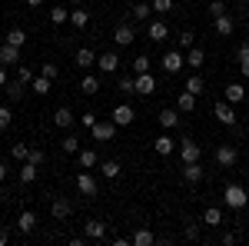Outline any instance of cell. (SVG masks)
I'll list each match as a JSON object with an SVG mask.
<instances>
[{
	"instance_id": "1",
	"label": "cell",
	"mask_w": 249,
	"mask_h": 246,
	"mask_svg": "<svg viewBox=\"0 0 249 246\" xmlns=\"http://www.w3.org/2000/svg\"><path fill=\"white\" fill-rule=\"evenodd\" d=\"M223 203H226L230 209H246L249 189H243L239 183H226V189H223Z\"/></svg>"
},
{
	"instance_id": "2",
	"label": "cell",
	"mask_w": 249,
	"mask_h": 246,
	"mask_svg": "<svg viewBox=\"0 0 249 246\" xmlns=\"http://www.w3.org/2000/svg\"><path fill=\"white\" fill-rule=\"evenodd\" d=\"M90 136H93L96 143H110L116 136V123L113 120H96L93 127H90Z\"/></svg>"
},
{
	"instance_id": "3",
	"label": "cell",
	"mask_w": 249,
	"mask_h": 246,
	"mask_svg": "<svg viewBox=\"0 0 249 246\" xmlns=\"http://www.w3.org/2000/svg\"><path fill=\"white\" fill-rule=\"evenodd\" d=\"M160 63H163V70H166V76H173V74H179V70L186 67V57H183L179 50H166Z\"/></svg>"
},
{
	"instance_id": "4",
	"label": "cell",
	"mask_w": 249,
	"mask_h": 246,
	"mask_svg": "<svg viewBox=\"0 0 249 246\" xmlns=\"http://www.w3.org/2000/svg\"><path fill=\"white\" fill-rule=\"evenodd\" d=\"M213 114H216V120H219L223 127H236V110H232V103H230V100H216Z\"/></svg>"
},
{
	"instance_id": "5",
	"label": "cell",
	"mask_w": 249,
	"mask_h": 246,
	"mask_svg": "<svg viewBox=\"0 0 249 246\" xmlns=\"http://www.w3.org/2000/svg\"><path fill=\"white\" fill-rule=\"evenodd\" d=\"M236 160H239V153H236V147H232V143H223V147H216V163H219L223 170L236 167Z\"/></svg>"
},
{
	"instance_id": "6",
	"label": "cell",
	"mask_w": 249,
	"mask_h": 246,
	"mask_svg": "<svg viewBox=\"0 0 249 246\" xmlns=\"http://www.w3.org/2000/svg\"><path fill=\"white\" fill-rule=\"evenodd\" d=\"M77 189L87 196V200H93L96 193H100V183H96L93 173H80V176H77Z\"/></svg>"
},
{
	"instance_id": "7",
	"label": "cell",
	"mask_w": 249,
	"mask_h": 246,
	"mask_svg": "<svg viewBox=\"0 0 249 246\" xmlns=\"http://www.w3.org/2000/svg\"><path fill=\"white\" fill-rule=\"evenodd\" d=\"M110 120H113L116 127H130V123L136 120V114H133V107H130V103H120V107H113Z\"/></svg>"
},
{
	"instance_id": "8",
	"label": "cell",
	"mask_w": 249,
	"mask_h": 246,
	"mask_svg": "<svg viewBox=\"0 0 249 246\" xmlns=\"http://www.w3.org/2000/svg\"><path fill=\"white\" fill-rule=\"evenodd\" d=\"M199 143H196V140H190V136H186V140H179V156H183V163H196V160H199Z\"/></svg>"
},
{
	"instance_id": "9",
	"label": "cell",
	"mask_w": 249,
	"mask_h": 246,
	"mask_svg": "<svg viewBox=\"0 0 249 246\" xmlns=\"http://www.w3.org/2000/svg\"><path fill=\"white\" fill-rule=\"evenodd\" d=\"M130 17L140 20V23H146V20L153 17V3H146V0H133V7H130Z\"/></svg>"
},
{
	"instance_id": "10",
	"label": "cell",
	"mask_w": 249,
	"mask_h": 246,
	"mask_svg": "<svg viewBox=\"0 0 249 246\" xmlns=\"http://www.w3.org/2000/svg\"><path fill=\"white\" fill-rule=\"evenodd\" d=\"M113 40H116V47H130V43L136 40L133 27H130V23H116V30H113Z\"/></svg>"
},
{
	"instance_id": "11",
	"label": "cell",
	"mask_w": 249,
	"mask_h": 246,
	"mask_svg": "<svg viewBox=\"0 0 249 246\" xmlns=\"http://www.w3.org/2000/svg\"><path fill=\"white\" fill-rule=\"evenodd\" d=\"M136 94H143V96L156 94V80H153L150 70H146V74H136Z\"/></svg>"
},
{
	"instance_id": "12",
	"label": "cell",
	"mask_w": 249,
	"mask_h": 246,
	"mask_svg": "<svg viewBox=\"0 0 249 246\" xmlns=\"http://www.w3.org/2000/svg\"><path fill=\"white\" fill-rule=\"evenodd\" d=\"M166 34H170V27H166L163 20H150V27H146V37L153 40V43H163V40H166Z\"/></svg>"
},
{
	"instance_id": "13",
	"label": "cell",
	"mask_w": 249,
	"mask_h": 246,
	"mask_svg": "<svg viewBox=\"0 0 249 246\" xmlns=\"http://www.w3.org/2000/svg\"><path fill=\"white\" fill-rule=\"evenodd\" d=\"M83 236H87V240H107V223H103V220H90V223L83 227Z\"/></svg>"
},
{
	"instance_id": "14",
	"label": "cell",
	"mask_w": 249,
	"mask_h": 246,
	"mask_svg": "<svg viewBox=\"0 0 249 246\" xmlns=\"http://www.w3.org/2000/svg\"><path fill=\"white\" fill-rule=\"evenodd\" d=\"M96 67H100L103 74H116V67H120V57H116L113 50H110V54H100V57H96Z\"/></svg>"
},
{
	"instance_id": "15",
	"label": "cell",
	"mask_w": 249,
	"mask_h": 246,
	"mask_svg": "<svg viewBox=\"0 0 249 246\" xmlns=\"http://www.w3.org/2000/svg\"><path fill=\"white\" fill-rule=\"evenodd\" d=\"M213 23H216V34H219V37H232V30H236V20H232L230 14H223V17H216Z\"/></svg>"
},
{
	"instance_id": "16",
	"label": "cell",
	"mask_w": 249,
	"mask_h": 246,
	"mask_svg": "<svg viewBox=\"0 0 249 246\" xmlns=\"http://www.w3.org/2000/svg\"><path fill=\"white\" fill-rule=\"evenodd\" d=\"M0 63H3V67H7V63H20V47H14V43L3 40V47H0Z\"/></svg>"
},
{
	"instance_id": "17",
	"label": "cell",
	"mask_w": 249,
	"mask_h": 246,
	"mask_svg": "<svg viewBox=\"0 0 249 246\" xmlns=\"http://www.w3.org/2000/svg\"><path fill=\"white\" fill-rule=\"evenodd\" d=\"M183 180H186V183H203V167H199V160H196V163H183Z\"/></svg>"
},
{
	"instance_id": "18",
	"label": "cell",
	"mask_w": 249,
	"mask_h": 246,
	"mask_svg": "<svg viewBox=\"0 0 249 246\" xmlns=\"http://www.w3.org/2000/svg\"><path fill=\"white\" fill-rule=\"evenodd\" d=\"M223 100H230V103H243V100H246V87H243V83H226Z\"/></svg>"
},
{
	"instance_id": "19",
	"label": "cell",
	"mask_w": 249,
	"mask_h": 246,
	"mask_svg": "<svg viewBox=\"0 0 249 246\" xmlns=\"http://www.w3.org/2000/svg\"><path fill=\"white\" fill-rule=\"evenodd\" d=\"M73 60H77V67H83V70H90V67L96 63V54L90 50V47H80L77 54H73Z\"/></svg>"
},
{
	"instance_id": "20",
	"label": "cell",
	"mask_w": 249,
	"mask_h": 246,
	"mask_svg": "<svg viewBox=\"0 0 249 246\" xmlns=\"http://www.w3.org/2000/svg\"><path fill=\"white\" fill-rule=\"evenodd\" d=\"M17 229L20 233H34V229H37V216H34L30 209H23V213L17 216Z\"/></svg>"
},
{
	"instance_id": "21",
	"label": "cell",
	"mask_w": 249,
	"mask_h": 246,
	"mask_svg": "<svg viewBox=\"0 0 249 246\" xmlns=\"http://www.w3.org/2000/svg\"><path fill=\"white\" fill-rule=\"evenodd\" d=\"M176 110H179V114H193V110H196V94L183 90V94H179V100H176Z\"/></svg>"
},
{
	"instance_id": "22",
	"label": "cell",
	"mask_w": 249,
	"mask_h": 246,
	"mask_svg": "<svg viewBox=\"0 0 249 246\" xmlns=\"http://www.w3.org/2000/svg\"><path fill=\"white\" fill-rule=\"evenodd\" d=\"M203 60H206V50H203V47H190V50H186V67L199 70V67H203Z\"/></svg>"
},
{
	"instance_id": "23",
	"label": "cell",
	"mask_w": 249,
	"mask_h": 246,
	"mask_svg": "<svg viewBox=\"0 0 249 246\" xmlns=\"http://www.w3.org/2000/svg\"><path fill=\"white\" fill-rule=\"evenodd\" d=\"M77 163L83 167V170H96V167H100V156H96L93 150H80L77 153Z\"/></svg>"
},
{
	"instance_id": "24",
	"label": "cell",
	"mask_w": 249,
	"mask_h": 246,
	"mask_svg": "<svg viewBox=\"0 0 249 246\" xmlns=\"http://www.w3.org/2000/svg\"><path fill=\"white\" fill-rule=\"evenodd\" d=\"M70 200H63V196H60V200H53V203H50V213H53V220H67V216H70Z\"/></svg>"
},
{
	"instance_id": "25",
	"label": "cell",
	"mask_w": 249,
	"mask_h": 246,
	"mask_svg": "<svg viewBox=\"0 0 249 246\" xmlns=\"http://www.w3.org/2000/svg\"><path fill=\"white\" fill-rule=\"evenodd\" d=\"M203 223H206V227H223V209L219 207H206L203 209Z\"/></svg>"
},
{
	"instance_id": "26",
	"label": "cell",
	"mask_w": 249,
	"mask_h": 246,
	"mask_svg": "<svg viewBox=\"0 0 249 246\" xmlns=\"http://www.w3.org/2000/svg\"><path fill=\"white\" fill-rule=\"evenodd\" d=\"M160 127H163V130H176V127H179V114L166 107V110L160 114Z\"/></svg>"
},
{
	"instance_id": "27",
	"label": "cell",
	"mask_w": 249,
	"mask_h": 246,
	"mask_svg": "<svg viewBox=\"0 0 249 246\" xmlns=\"http://www.w3.org/2000/svg\"><path fill=\"white\" fill-rule=\"evenodd\" d=\"M96 170L103 173V176H107V180H116V176H120V170H123V167H120V160H103V163H100V167H96Z\"/></svg>"
},
{
	"instance_id": "28",
	"label": "cell",
	"mask_w": 249,
	"mask_h": 246,
	"mask_svg": "<svg viewBox=\"0 0 249 246\" xmlns=\"http://www.w3.org/2000/svg\"><path fill=\"white\" fill-rule=\"evenodd\" d=\"M34 180H37V163L23 160V167H20V183H23V187H30Z\"/></svg>"
},
{
	"instance_id": "29",
	"label": "cell",
	"mask_w": 249,
	"mask_h": 246,
	"mask_svg": "<svg viewBox=\"0 0 249 246\" xmlns=\"http://www.w3.org/2000/svg\"><path fill=\"white\" fill-rule=\"evenodd\" d=\"M53 123H57L60 130H70V127H73V114H70L67 107H60L57 114H53Z\"/></svg>"
},
{
	"instance_id": "30",
	"label": "cell",
	"mask_w": 249,
	"mask_h": 246,
	"mask_svg": "<svg viewBox=\"0 0 249 246\" xmlns=\"http://www.w3.org/2000/svg\"><path fill=\"white\" fill-rule=\"evenodd\" d=\"M173 147H176V143H173V140L166 136V133H163V136H156V140H153V150L160 153V156H170V153H173Z\"/></svg>"
},
{
	"instance_id": "31",
	"label": "cell",
	"mask_w": 249,
	"mask_h": 246,
	"mask_svg": "<svg viewBox=\"0 0 249 246\" xmlns=\"http://www.w3.org/2000/svg\"><path fill=\"white\" fill-rule=\"evenodd\" d=\"M130 240H133L136 246H153V243H156V236H153V233H150L146 227H143V229H136V233L130 236Z\"/></svg>"
},
{
	"instance_id": "32",
	"label": "cell",
	"mask_w": 249,
	"mask_h": 246,
	"mask_svg": "<svg viewBox=\"0 0 249 246\" xmlns=\"http://www.w3.org/2000/svg\"><path fill=\"white\" fill-rule=\"evenodd\" d=\"M80 90H83V94H100V76H93V74H87L83 76V83H80Z\"/></svg>"
},
{
	"instance_id": "33",
	"label": "cell",
	"mask_w": 249,
	"mask_h": 246,
	"mask_svg": "<svg viewBox=\"0 0 249 246\" xmlns=\"http://www.w3.org/2000/svg\"><path fill=\"white\" fill-rule=\"evenodd\" d=\"M30 87H34V90H37L40 96H47V94H50V87H53V80L40 74V76H34V83H30Z\"/></svg>"
},
{
	"instance_id": "34",
	"label": "cell",
	"mask_w": 249,
	"mask_h": 246,
	"mask_svg": "<svg viewBox=\"0 0 249 246\" xmlns=\"http://www.w3.org/2000/svg\"><path fill=\"white\" fill-rule=\"evenodd\" d=\"M183 90H190V94H196V96H199L203 90H206V83H203V76H199V74H193L190 80H186V87H183Z\"/></svg>"
},
{
	"instance_id": "35",
	"label": "cell",
	"mask_w": 249,
	"mask_h": 246,
	"mask_svg": "<svg viewBox=\"0 0 249 246\" xmlns=\"http://www.w3.org/2000/svg\"><path fill=\"white\" fill-rule=\"evenodd\" d=\"M70 23H73V27H80V30H83V27H87V23H90V10H70Z\"/></svg>"
},
{
	"instance_id": "36",
	"label": "cell",
	"mask_w": 249,
	"mask_h": 246,
	"mask_svg": "<svg viewBox=\"0 0 249 246\" xmlns=\"http://www.w3.org/2000/svg\"><path fill=\"white\" fill-rule=\"evenodd\" d=\"M23 90H27V83H20V80H14V83H7V96L17 103V100H23Z\"/></svg>"
},
{
	"instance_id": "37",
	"label": "cell",
	"mask_w": 249,
	"mask_h": 246,
	"mask_svg": "<svg viewBox=\"0 0 249 246\" xmlns=\"http://www.w3.org/2000/svg\"><path fill=\"white\" fill-rule=\"evenodd\" d=\"M116 87H120V94H136V76H120V80H116Z\"/></svg>"
},
{
	"instance_id": "38",
	"label": "cell",
	"mask_w": 249,
	"mask_h": 246,
	"mask_svg": "<svg viewBox=\"0 0 249 246\" xmlns=\"http://www.w3.org/2000/svg\"><path fill=\"white\" fill-rule=\"evenodd\" d=\"M239 74L249 76V43H239Z\"/></svg>"
},
{
	"instance_id": "39",
	"label": "cell",
	"mask_w": 249,
	"mask_h": 246,
	"mask_svg": "<svg viewBox=\"0 0 249 246\" xmlns=\"http://www.w3.org/2000/svg\"><path fill=\"white\" fill-rule=\"evenodd\" d=\"M3 40H7V43H14V47H23V43H27V34H23L20 27H14V30H10Z\"/></svg>"
},
{
	"instance_id": "40",
	"label": "cell",
	"mask_w": 249,
	"mask_h": 246,
	"mask_svg": "<svg viewBox=\"0 0 249 246\" xmlns=\"http://www.w3.org/2000/svg\"><path fill=\"white\" fill-rule=\"evenodd\" d=\"M176 43H179V50H190V47H196V37H193V30H183V34L176 37Z\"/></svg>"
},
{
	"instance_id": "41",
	"label": "cell",
	"mask_w": 249,
	"mask_h": 246,
	"mask_svg": "<svg viewBox=\"0 0 249 246\" xmlns=\"http://www.w3.org/2000/svg\"><path fill=\"white\" fill-rule=\"evenodd\" d=\"M10 153H14V160H20V163H23V160L30 156V147H27V143H14V147H10Z\"/></svg>"
},
{
	"instance_id": "42",
	"label": "cell",
	"mask_w": 249,
	"mask_h": 246,
	"mask_svg": "<svg viewBox=\"0 0 249 246\" xmlns=\"http://www.w3.org/2000/svg\"><path fill=\"white\" fill-rule=\"evenodd\" d=\"M146 70H150V57H146V54H140V57L133 60V74H146Z\"/></svg>"
},
{
	"instance_id": "43",
	"label": "cell",
	"mask_w": 249,
	"mask_h": 246,
	"mask_svg": "<svg viewBox=\"0 0 249 246\" xmlns=\"http://www.w3.org/2000/svg\"><path fill=\"white\" fill-rule=\"evenodd\" d=\"M63 20H70V10H63V7H53V10H50V23H63Z\"/></svg>"
},
{
	"instance_id": "44",
	"label": "cell",
	"mask_w": 249,
	"mask_h": 246,
	"mask_svg": "<svg viewBox=\"0 0 249 246\" xmlns=\"http://www.w3.org/2000/svg\"><path fill=\"white\" fill-rule=\"evenodd\" d=\"M10 123H14V114H10V107H0V130H10Z\"/></svg>"
},
{
	"instance_id": "45",
	"label": "cell",
	"mask_w": 249,
	"mask_h": 246,
	"mask_svg": "<svg viewBox=\"0 0 249 246\" xmlns=\"http://www.w3.org/2000/svg\"><path fill=\"white\" fill-rule=\"evenodd\" d=\"M63 153H80V140L77 136H63Z\"/></svg>"
},
{
	"instance_id": "46",
	"label": "cell",
	"mask_w": 249,
	"mask_h": 246,
	"mask_svg": "<svg viewBox=\"0 0 249 246\" xmlns=\"http://www.w3.org/2000/svg\"><path fill=\"white\" fill-rule=\"evenodd\" d=\"M34 76H37V74H34L30 67H17V80H20V83H34Z\"/></svg>"
},
{
	"instance_id": "47",
	"label": "cell",
	"mask_w": 249,
	"mask_h": 246,
	"mask_svg": "<svg viewBox=\"0 0 249 246\" xmlns=\"http://www.w3.org/2000/svg\"><path fill=\"white\" fill-rule=\"evenodd\" d=\"M223 14H226V3H223V0H213L210 3V17L216 20V17H223Z\"/></svg>"
},
{
	"instance_id": "48",
	"label": "cell",
	"mask_w": 249,
	"mask_h": 246,
	"mask_svg": "<svg viewBox=\"0 0 249 246\" xmlns=\"http://www.w3.org/2000/svg\"><path fill=\"white\" fill-rule=\"evenodd\" d=\"M153 10H156V14H170L173 0H153Z\"/></svg>"
},
{
	"instance_id": "49",
	"label": "cell",
	"mask_w": 249,
	"mask_h": 246,
	"mask_svg": "<svg viewBox=\"0 0 249 246\" xmlns=\"http://www.w3.org/2000/svg\"><path fill=\"white\" fill-rule=\"evenodd\" d=\"M40 74H43V76H50V80H57L60 70H57V63H43V67H40Z\"/></svg>"
},
{
	"instance_id": "50",
	"label": "cell",
	"mask_w": 249,
	"mask_h": 246,
	"mask_svg": "<svg viewBox=\"0 0 249 246\" xmlns=\"http://www.w3.org/2000/svg\"><path fill=\"white\" fill-rule=\"evenodd\" d=\"M30 163H37V167H43V160H47V153L43 150H30V156H27Z\"/></svg>"
},
{
	"instance_id": "51",
	"label": "cell",
	"mask_w": 249,
	"mask_h": 246,
	"mask_svg": "<svg viewBox=\"0 0 249 246\" xmlns=\"http://www.w3.org/2000/svg\"><path fill=\"white\" fill-rule=\"evenodd\" d=\"M80 123H83V127L90 130V127H93V123H96V114H83V116H80Z\"/></svg>"
},
{
	"instance_id": "52",
	"label": "cell",
	"mask_w": 249,
	"mask_h": 246,
	"mask_svg": "<svg viewBox=\"0 0 249 246\" xmlns=\"http://www.w3.org/2000/svg\"><path fill=\"white\" fill-rule=\"evenodd\" d=\"M186 240H199V227H196V223L186 227Z\"/></svg>"
},
{
	"instance_id": "53",
	"label": "cell",
	"mask_w": 249,
	"mask_h": 246,
	"mask_svg": "<svg viewBox=\"0 0 249 246\" xmlns=\"http://www.w3.org/2000/svg\"><path fill=\"white\" fill-rule=\"evenodd\" d=\"M236 243V233H223V246H232Z\"/></svg>"
},
{
	"instance_id": "54",
	"label": "cell",
	"mask_w": 249,
	"mask_h": 246,
	"mask_svg": "<svg viewBox=\"0 0 249 246\" xmlns=\"http://www.w3.org/2000/svg\"><path fill=\"white\" fill-rule=\"evenodd\" d=\"M10 243V233H7V229H0V246H7Z\"/></svg>"
},
{
	"instance_id": "55",
	"label": "cell",
	"mask_w": 249,
	"mask_h": 246,
	"mask_svg": "<svg viewBox=\"0 0 249 246\" xmlns=\"http://www.w3.org/2000/svg\"><path fill=\"white\" fill-rule=\"evenodd\" d=\"M0 87H7V67L0 63Z\"/></svg>"
},
{
	"instance_id": "56",
	"label": "cell",
	"mask_w": 249,
	"mask_h": 246,
	"mask_svg": "<svg viewBox=\"0 0 249 246\" xmlns=\"http://www.w3.org/2000/svg\"><path fill=\"white\" fill-rule=\"evenodd\" d=\"M7 180V163H0V183Z\"/></svg>"
},
{
	"instance_id": "57",
	"label": "cell",
	"mask_w": 249,
	"mask_h": 246,
	"mask_svg": "<svg viewBox=\"0 0 249 246\" xmlns=\"http://www.w3.org/2000/svg\"><path fill=\"white\" fill-rule=\"evenodd\" d=\"M27 3H30V7H43V0H27Z\"/></svg>"
},
{
	"instance_id": "58",
	"label": "cell",
	"mask_w": 249,
	"mask_h": 246,
	"mask_svg": "<svg viewBox=\"0 0 249 246\" xmlns=\"http://www.w3.org/2000/svg\"><path fill=\"white\" fill-rule=\"evenodd\" d=\"M70 3H83V0H70Z\"/></svg>"
},
{
	"instance_id": "59",
	"label": "cell",
	"mask_w": 249,
	"mask_h": 246,
	"mask_svg": "<svg viewBox=\"0 0 249 246\" xmlns=\"http://www.w3.org/2000/svg\"><path fill=\"white\" fill-rule=\"evenodd\" d=\"M236 3H249V0H236Z\"/></svg>"
},
{
	"instance_id": "60",
	"label": "cell",
	"mask_w": 249,
	"mask_h": 246,
	"mask_svg": "<svg viewBox=\"0 0 249 246\" xmlns=\"http://www.w3.org/2000/svg\"><path fill=\"white\" fill-rule=\"evenodd\" d=\"M0 47H3V34H0Z\"/></svg>"
}]
</instances>
